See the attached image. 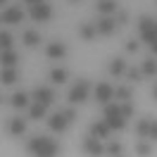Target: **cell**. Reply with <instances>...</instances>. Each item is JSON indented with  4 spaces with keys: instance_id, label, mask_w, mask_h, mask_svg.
<instances>
[{
    "instance_id": "cell-1",
    "label": "cell",
    "mask_w": 157,
    "mask_h": 157,
    "mask_svg": "<svg viewBox=\"0 0 157 157\" xmlns=\"http://www.w3.org/2000/svg\"><path fill=\"white\" fill-rule=\"evenodd\" d=\"M26 150H29L33 157H57L62 150L59 145L48 136H33L29 138V143H26Z\"/></svg>"
},
{
    "instance_id": "cell-2",
    "label": "cell",
    "mask_w": 157,
    "mask_h": 157,
    "mask_svg": "<svg viewBox=\"0 0 157 157\" xmlns=\"http://www.w3.org/2000/svg\"><path fill=\"white\" fill-rule=\"evenodd\" d=\"M88 90H90V81H88V78H81L76 86L69 90V102H71V105L86 102V100H88Z\"/></svg>"
},
{
    "instance_id": "cell-3",
    "label": "cell",
    "mask_w": 157,
    "mask_h": 157,
    "mask_svg": "<svg viewBox=\"0 0 157 157\" xmlns=\"http://www.w3.org/2000/svg\"><path fill=\"white\" fill-rule=\"evenodd\" d=\"M138 33H140V38H143L147 45H150V43L157 38L155 19H150V17H140V19H138Z\"/></svg>"
},
{
    "instance_id": "cell-4",
    "label": "cell",
    "mask_w": 157,
    "mask_h": 157,
    "mask_svg": "<svg viewBox=\"0 0 157 157\" xmlns=\"http://www.w3.org/2000/svg\"><path fill=\"white\" fill-rule=\"evenodd\" d=\"M29 14H31L33 21H48L52 17V7H50L48 2H36V5H31Z\"/></svg>"
},
{
    "instance_id": "cell-5",
    "label": "cell",
    "mask_w": 157,
    "mask_h": 157,
    "mask_svg": "<svg viewBox=\"0 0 157 157\" xmlns=\"http://www.w3.org/2000/svg\"><path fill=\"white\" fill-rule=\"evenodd\" d=\"M21 19H24V12H21V7H14V5L0 12V24H19Z\"/></svg>"
},
{
    "instance_id": "cell-6",
    "label": "cell",
    "mask_w": 157,
    "mask_h": 157,
    "mask_svg": "<svg viewBox=\"0 0 157 157\" xmlns=\"http://www.w3.org/2000/svg\"><path fill=\"white\" fill-rule=\"evenodd\" d=\"M31 98L36 100V102H40V105L50 107V105L55 102V93H52V88H48V86H38V88L31 93Z\"/></svg>"
},
{
    "instance_id": "cell-7",
    "label": "cell",
    "mask_w": 157,
    "mask_h": 157,
    "mask_svg": "<svg viewBox=\"0 0 157 157\" xmlns=\"http://www.w3.org/2000/svg\"><path fill=\"white\" fill-rule=\"evenodd\" d=\"M83 150H86V155H88V157L105 155V145H102L100 138H95V136H88L86 140H83Z\"/></svg>"
},
{
    "instance_id": "cell-8",
    "label": "cell",
    "mask_w": 157,
    "mask_h": 157,
    "mask_svg": "<svg viewBox=\"0 0 157 157\" xmlns=\"http://www.w3.org/2000/svg\"><path fill=\"white\" fill-rule=\"evenodd\" d=\"M112 98H114V88H112L109 83H98V86H95V100H98L100 105L112 102Z\"/></svg>"
},
{
    "instance_id": "cell-9",
    "label": "cell",
    "mask_w": 157,
    "mask_h": 157,
    "mask_svg": "<svg viewBox=\"0 0 157 157\" xmlns=\"http://www.w3.org/2000/svg\"><path fill=\"white\" fill-rule=\"evenodd\" d=\"M114 29H117V21L112 19V17H102V19H98V24H95V31L102 33V36L114 33Z\"/></svg>"
},
{
    "instance_id": "cell-10",
    "label": "cell",
    "mask_w": 157,
    "mask_h": 157,
    "mask_svg": "<svg viewBox=\"0 0 157 157\" xmlns=\"http://www.w3.org/2000/svg\"><path fill=\"white\" fill-rule=\"evenodd\" d=\"M45 55H48L50 59H62L67 55V45H64V43H50L48 48H45Z\"/></svg>"
},
{
    "instance_id": "cell-11",
    "label": "cell",
    "mask_w": 157,
    "mask_h": 157,
    "mask_svg": "<svg viewBox=\"0 0 157 157\" xmlns=\"http://www.w3.org/2000/svg\"><path fill=\"white\" fill-rule=\"evenodd\" d=\"M7 131H10V136H21L26 131V121L21 117H12L10 124H7Z\"/></svg>"
},
{
    "instance_id": "cell-12",
    "label": "cell",
    "mask_w": 157,
    "mask_h": 157,
    "mask_svg": "<svg viewBox=\"0 0 157 157\" xmlns=\"http://www.w3.org/2000/svg\"><path fill=\"white\" fill-rule=\"evenodd\" d=\"M48 126L52 128V131H59V133H62V131L69 126V121L62 117V112H57V114H52V117L48 119Z\"/></svg>"
},
{
    "instance_id": "cell-13",
    "label": "cell",
    "mask_w": 157,
    "mask_h": 157,
    "mask_svg": "<svg viewBox=\"0 0 157 157\" xmlns=\"http://www.w3.org/2000/svg\"><path fill=\"white\" fill-rule=\"evenodd\" d=\"M95 10L107 17L112 12H117V0H98V2H95Z\"/></svg>"
},
{
    "instance_id": "cell-14",
    "label": "cell",
    "mask_w": 157,
    "mask_h": 157,
    "mask_svg": "<svg viewBox=\"0 0 157 157\" xmlns=\"http://www.w3.org/2000/svg\"><path fill=\"white\" fill-rule=\"evenodd\" d=\"M17 78H19V76H17V69H14V67H2V69H0V81H2L5 86H12Z\"/></svg>"
},
{
    "instance_id": "cell-15",
    "label": "cell",
    "mask_w": 157,
    "mask_h": 157,
    "mask_svg": "<svg viewBox=\"0 0 157 157\" xmlns=\"http://www.w3.org/2000/svg\"><path fill=\"white\" fill-rule=\"evenodd\" d=\"M109 131H112V128L107 126V121H95V124L90 126V136H95V138H107Z\"/></svg>"
},
{
    "instance_id": "cell-16",
    "label": "cell",
    "mask_w": 157,
    "mask_h": 157,
    "mask_svg": "<svg viewBox=\"0 0 157 157\" xmlns=\"http://www.w3.org/2000/svg\"><path fill=\"white\" fill-rule=\"evenodd\" d=\"M0 62H2V67H17L19 57H17L14 50H2V52H0Z\"/></svg>"
},
{
    "instance_id": "cell-17",
    "label": "cell",
    "mask_w": 157,
    "mask_h": 157,
    "mask_svg": "<svg viewBox=\"0 0 157 157\" xmlns=\"http://www.w3.org/2000/svg\"><path fill=\"white\" fill-rule=\"evenodd\" d=\"M109 74L112 76H121V74H126V62L121 57H114L109 62Z\"/></svg>"
},
{
    "instance_id": "cell-18",
    "label": "cell",
    "mask_w": 157,
    "mask_h": 157,
    "mask_svg": "<svg viewBox=\"0 0 157 157\" xmlns=\"http://www.w3.org/2000/svg\"><path fill=\"white\" fill-rule=\"evenodd\" d=\"M78 36H81L83 40H93L95 36H98V31H95L93 24H78Z\"/></svg>"
},
{
    "instance_id": "cell-19",
    "label": "cell",
    "mask_w": 157,
    "mask_h": 157,
    "mask_svg": "<svg viewBox=\"0 0 157 157\" xmlns=\"http://www.w3.org/2000/svg\"><path fill=\"white\" fill-rule=\"evenodd\" d=\"M10 102H12V107H17V109H24V107H29V95L26 93H14L10 98Z\"/></svg>"
},
{
    "instance_id": "cell-20",
    "label": "cell",
    "mask_w": 157,
    "mask_h": 157,
    "mask_svg": "<svg viewBox=\"0 0 157 157\" xmlns=\"http://www.w3.org/2000/svg\"><path fill=\"white\" fill-rule=\"evenodd\" d=\"M45 112H48V107H45V105H40V102H33V105H29V117H31V119H36V121L45 117Z\"/></svg>"
},
{
    "instance_id": "cell-21",
    "label": "cell",
    "mask_w": 157,
    "mask_h": 157,
    "mask_svg": "<svg viewBox=\"0 0 157 157\" xmlns=\"http://www.w3.org/2000/svg\"><path fill=\"white\" fill-rule=\"evenodd\" d=\"M140 74L143 76H155L157 74V59H145L143 67H140Z\"/></svg>"
},
{
    "instance_id": "cell-22",
    "label": "cell",
    "mask_w": 157,
    "mask_h": 157,
    "mask_svg": "<svg viewBox=\"0 0 157 157\" xmlns=\"http://www.w3.org/2000/svg\"><path fill=\"white\" fill-rule=\"evenodd\" d=\"M21 40H24V45H29V48H33V45H38V43H40V36L36 33V31H24V36H21Z\"/></svg>"
},
{
    "instance_id": "cell-23",
    "label": "cell",
    "mask_w": 157,
    "mask_h": 157,
    "mask_svg": "<svg viewBox=\"0 0 157 157\" xmlns=\"http://www.w3.org/2000/svg\"><path fill=\"white\" fill-rule=\"evenodd\" d=\"M50 81H52V83H59V86L67 83V69H52V71H50Z\"/></svg>"
},
{
    "instance_id": "cell-24",
    "label": "cell",
    "mask_w": 157,
    "mask_h": 157,
    "mask_svg": "<svg viewBox=\"0 0 157 157\" xmlns=\"http://www.w3.org/2000/svg\"><path fill=\"white\" fill-rule=\"evenodd\" d=\"M136 133L140 138H147V133H150V119H138L136 121Z\"/></svg>"
},
{
    "instance_id": "cell-25",
    "label": "cell",
    "mask_w": 157,
    "mask_h": 157,
    "mask_svg": "<svg viewBox=\"0 0 157 157\" xmlns=\"http://www.w3.org/2000/svg\"><path fill=\"white\" fill-rule=\"evenodd\" d=\"M105 121H107L109 128H117V131H121V128L126 126V119L124 117H105Z\"/></svg>"
},
{
    "instance_id": "cell-26",
    "label": "cell",
    "mask_w": 157,
    "mask_h": 157,
    "mask_svg": "<svg viewBox=\"0 0 157 157\" xmlns=\"http://www.w3.org/2000/svg\"><path fill=\"white\" fill-rule=\"evenodd\" d=\"M2 50H12V33L10 31H0V52Z\"/></svg>"
},
{
    "instance_id": "cell-27",
    "label": "cell",
    "mask_w": 157,
    "mask_h": 157,
    "mask_svg": "<svg viewBox=\"0 0 157 157\" xmlns=\"http://www.w3.org/2000/svg\"><path fill=\"white\" fill-rule=\"evenodd\" d=\"M114 95H117L119 100H124V102H128V100H131V88H128V86H119V88L114 90Z\"/></svg>"
},
{
    "instance_id": "cell-28",
    "label": "cell",
    "mask_w": 157,
    "mask_h": 157,
    "mask_svg": "<svg viewBox=\"0 0 157 157\" xmlns=\"http://www.w3.org/2000/svg\"><path fill=\"white\" fill-rule=\"evenodd\" d=\"M121 150H124V147H121V143H114V140H112L109 145H105V152H107V155H114V157L121 155Z\"/></svg>"
},
{
    "instance_id": "cell-29",
    "label": "cell",
    "mask_w": 157,
    "mask_h": 157,
    "mask_svg": "<svg viewBox=\"0 0 157 157\" xmlns=\"http://www.w3.org/2000/svg\"><path fill=\"white\" fill-rule=\"evenodd\" d=\"M136 152L140 157H150V155H152V147L147 145V143H138V145H136Z\"/></svg>"
},
{
    "instance_id": "cell-30",
    "label": "cell",
    "mask_w": 157,
    "mask_h": 157,
    "mask_svg": "<svg viewBox=\"0 0 157 157\" xmlns=\"http://www.w3.org/2000/svg\"><path fill=\"white\" fill-rule=\"evenodd\" d=\"M119 112H121V117H124V119L133 117V105H131V102H121V105H119Z\"/></svg>"
},
{
    "instance_id": "cell-31",
    "label": "cell",
    "mask_w": 157,
    "mask_h": 157,
    "mask_svg": "<svg viewBox=\"0 0 157 157\" xmlns=\"http://www.w3.org/2000/svg\"><path fill=\"white\" fill-rule=\"evenodd\" d=\"M126 76L131 81H143V74H140V69H126Z\"/></svg>"
},
{
    "instance_id": "cell-32",
    "label": "cell",
    "mask_w": 157,
    "mask_h": 157,
    "mask_svg": "<svg viewBox=\"0 0 157 157\" xmlns=\"http://www.w3.org/2000/svg\"><path fill=\"white\" fill-rule=\"evenodd\" d=\"M62 117H64V119L69 121V124H71V121L76 119V112H74V107H67V109H62Z\"/></svg>"
},
{
    "instance_id": "cell-33",
    "label": "cell",
    "mask_w": 157,
    "mask_h": 157,
    "mask_svg": "<svg viewBox=\"0 0 157 157\" xmlns=\"http://www.w3.org/2000/svg\"><path fill=\"white\" fill-rule=\"evenodd\" d=\"M147 138L157 140V119H150V133H147Z\"/></svg>"
},
{
    "instance_id": "cell-34",
    "label": "cell",
    "mask_w": 157,
    "mask_h": 157,
    "mask_svg": "<svg viewBox=\"0 0 157 157\" xmlns=\"http://www.w3.org/2000/svg\"><path fill=\"white\" fill-rule=\"evenodd\" d=\"M138 48H140V43H138V40H128V43H126V50H128V52H138Z\"/></svg>"
},
{
    "instance_id": "cell-35",
    "label": "cell",
    "mask_w": 157,
    "mask_h": 157,
    "mask_svg": "<svg viewBox=\"0 0 157 157\" xmlns=\"http://www.w3.org/2000/svg\"><path fill=\"white\" fill-rule=\"evenodd\" d=\"M126 19H128V17H126V12H119V19H117V24H126Z\"/></svg>"
},
{
    "instance_id": "cell-36",
    "label": "cell",
    "mask_w": 157,
    "mask_h": 157,
    "mask_svg": "<svg viewBox=\"0 0 157 157\" xmlns=\"http://www.w3.org/2000/svg\"><path fill=\"white\" fill-rule=\"evenodd\" d=\"M150 48H152V52H155V55H157V38L152 40V43H150Z\"/></svg>"
},
{
    "instance_id": "cell-37",
    "label": "cell",
    "mask_w": 157,
    "mask_h": 157,
    "mask_svg": "<svg viewBox=\"0 0 157 157\" xmlns=\"http://www.w3.org/2000/svg\"><path fill=\"white\" fill-rule=\"evenodd\" d=\"M24 2H29V5H36V2H43V0H24Z\"/></svg>"
},
{
    "instance_id": "cell-38",
    "label": "cell",
    "mask_w": 157,
    "mask_h": 157,
    "mask_svg": "<svg viewBox=\"0 0 157 157\" xmlns=\"http://www.w3.org/2000/svg\"><path fill=\"white\" fill-rule=\"evenodd\" d=\"M152 95H155V100H157V86H155V88H152Z\"/></svg>"
},
{
    "instance_id": "cell-39",
    "label": "cell",
    "mask_w": 157,
    "mask_h": 157,
    "mask_svg": "<svg viewBox=\"0 0 157 157\" xmlns=\"http://www.w3.org/2000/svg\"><path fill=\"white\" fill-rule=\"evenodd\" d=\"M5 2H7V0H0V5H5Z\"/></svg>"
},
{
    "instance_id": "cell-40",
    "label": "cell",
    "mask_w": 157,
    "mask_h": 157,
    "mask_svg": "<svg viewBox=\"0 0 157 157\" xmlns=\"http://www.w3.org/2000/svg\"><path fill=\"white\" fill-rule=\"evenodd\" d=\"M155 31H157V19H155Z\"/></svg>"
},
{
    "instance_id": "cell-41",
    "label": "cell",
    "mask_w": 157,
    "mask_h": 157,
    "mask_svg": "<svg viewBox=\"0 0 157 157\" xmlns=\"http://www.w3.org/2000/svg\"><path fill=\"white\" fill-rule=\"evenodd\" d=\"M71 2H81V0H71Z\"/></svg>"
},
{
    "instance_id": "cell-42",
    "label": "cell",
    "mask_w": 157,
    "mask_h": 157,
    "mask_svg": "<svg viewBox=\"0 0 157 157\" xmlns=\"http://www.w3.org/2000/svg\"><path fill=\"white\" fill-rule=\"evenodd\" d=\"M155 2H157V0H155Z\"/></svg>"
},
{
    "instance_id": "cell-43",
    "label": "cell",
    "mask_w": 157,
    "mask_h": 157,
    "mask_svg": "<svg viewBox=\"0 0 157 157\" xmlns=\"http://www.w3.org/2000/svg\"><path fill=\"white\" fill-rule=\"evenodd\" d=\"M119 157H121V155H119Z\"/></svg>"
}]
</instances>
